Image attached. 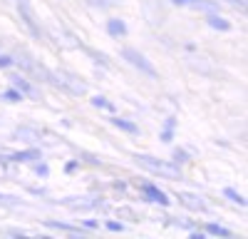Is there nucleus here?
<instances>
[{"label":"nucleus","instance_id":"f257e3e1","mask_svg":"<svg viewBox=\"0 0 248 239\" xmlns=\"http://www.w3.org/2000/svg\"><path fill=\"white\" fill-rule=\"evenodd\" d=\"M134 159L141 165V167H147L152 172H161V174H167V177H179L181 179V165L176 162H167V159H156L152 154H134Z\"/></svg>","mask_w":248,"mask_h":239},{"label":"nucleus","instance_id":"f03ea898","mask_svg":"<svg viewBox=\"0 0 248 239\" xmlns=\"http://www.w3.org/2000/svg\"><path fill=\"white\" fill-rule=\"evenodd\" d=\"M15 8H17V15H20V20H23V25H25V30L30 33V37H35V40H43V28H40V23H37V17H35V10H32V5H30V0H15Z\"/></svg>","mask_w":248,"mask_h":239},{"label":"nucleus","instance_id":"7ed1b4c3","mask_svg":"<svg viewBox=\"0 0 248 239\" xmlns=\"http://www.w3.org/2000/svg\"><path fill=\"white\" fill-rule=\"evenodd\" d=\"M122 60H127V63H129L134 70H139L141 75H147L149 80H159L156 68H154V65H152L139 50H134V48H122Z\"/></svg>","mask_w":248,"mask_h":239},{"label":"nucleus","instance_id":"20e7f679","mask_svg":"<svg viewBox=\"0 0 248 239\" xmlns=\"http://www.w3.org/2000/svg\"><path fill=\"white\" fill-rule=\"evenodd\" d=\"M139 192L144 194V199H147V202H154V205H161V207H169V205H171L169 194L164 192L161 187H156L154 182H139Z\"/></svg>","mask_w":248,"mask_h":239},{"label":"nucleus","instance_id":"39448f33","mask_svg":"<svg viewBox=\"0 0 248 239\" xmlns=\"http://www.w3.org/2000/svg\"><path fill=\"white\" fill-rule=\"evenodd\" d=\"M5 159H8V162H15V165L37 162V159H43V150H40V147H25V150H17V152L5 154Z\"/></svg>","mask_w":248,"mask_h":239},{"label":"nucleus","instance_id":"423d86ee","mask_svg":"<svg viewBox=\"0 0 248 239\" xmlns=\"http://www.w3.org/2000/svg\"><path fill=\"white\" fill-rule=\"evenodd\" d=\"M10 85H13L15 90H20L25 97H35V95H37V90H35V85H32V80H30L28 75H23V72L13 75V77H10Z\"/></svg>","mask_w":248,"mask_h":239},{"label":"nucleus","instance_id":"0eeeda50","mask_svg":"<svg viewBox=\"0 0 248 239\" xmlns=\"http://www.w3.org/2000/svg\"><path fill=\"white\" fill-rule=\"evenodd\" d=\"M206 25L218 30V33H231V20H226L221 13H206Z\"/></svg>","mask_w":248,"mask_h":239},{"label":"nucleus","instance_id":"6e6552de","mask_svg":"<svg viewBox=\"0 0 248 239\" xmlns=\"http://www.w3.org/2000/svg\"><path fill=\"white\" fill-rule=\"evenodd\" d=\"M179 202L184 205V207H189V209H194V212H206V202L199 197V194H191V192H181L179 194Z\"/></svg>","mask_w":248,"mask_h":239},{"label":"nucleus","instance_id":"1a4fd4ad","mask_svg":"<svg viewBox=\"0 0 248 239\" xmlns=\"http://www.w3.org/2000/svg\"><path fill=\"white\" fill-rule=\"evenodd\" d=\"M107 33H109L112 37H127L129 28H127V23H124L122 17H109V20H107Z\"/></svg>","mask_w":248,"mask_h":239},{"label":"nucleus","instance_id":"9d476101","mask_svg":"<svg viewBox=\"0 0 248 239\" xmlns=\"http://www.w3.org/2000/svg\"><path fill=\"white\" fill-rule=\"evenodd\" d=\"M174 130H176V117H167V120H164L161 132H159V139H161V142H167V145H171L174 137H176Z\"/></svg>","mask_w":248,"mask_h":239},{"label":"nucleus","instance_id":"9b49d317","mask_svg":"<svg viewBox=\"0 0 248 239\" xmlns=\"http://www.w3.org/2000/svg\"><path fill=\"white\" fill-rule=\"evenodd\" d=\"M109 122H112L117 130L127 132V135H139V127L132 122V120H124V117H119V115H112V117H109Z\"/></svg>","mask_w":248,"mask_h":239},{"label":"nucleus","instance_id":"f8f14e48","mask_svg":"<svg viewBox=\"0 0 248 239\" xmlns=\"http://www.w3.org/2000/svg\"><path fill=\"white\" fill-rule=\"evenodd\" d=\"M77 159L82 165H90V167H94V170H102L105 167V162H102V159L94 154V152H87V150H79L77 152Z\"/></svg>","mask_w":248,"mask_h":239},{"label":"nucleus","instance_id":"ddd939ff","mask_svg":"<svg viewBox=\"0 0 248 239\" xmlns=\"http://www.w3.org/2000/svg\"><path fill=\"white\" fill-rule=\"evenodd\" d=\"M203 232L211 234V237H221V239H231V237H233L231 229H226L223 224H216V222H209V224L203 227Z\"/></svg>","mask_w":248,"mask_h":239},{"label":"nucleus","instance_id":"4468645a","mask_svg":"<svg viewBox=\"0 0 248 239\" xmlns=\"http://www.w3.org/2000/svg\"><path fill=\"white\" fill-rule=\"evenodd\" d=\"M77 45H79L82 50H85V52L94 60V63H97V65H102L105 70H109V68H112V63L107 60V55H105V52H97V50H92V48H87V45H82V43H77Z\"/></svg>","mask_w":248,"mask_h":239},{"label":"nucleus","instance_id":"2eb2a0df","mask_svg":"<svg viewBox=\"0 0 248 239\" xmlns=\"http://www.w3.org/2000/svg\"><path fill=\"white\" fill-rule=\"evenodd\" d=\"M189 8L201 10V13H221V5L216 3V0H194Z\"/></svg>","mask_w":248,"mask_h":239},{"label":"nucleus","instance_id":"dca6fc26","mask_svg":"<svg viewBox=\"0 0 248 239\" xmlns=\"http://www.w3.org/2000/svg\"><path fill=\"white\" fill-rule=\"evenodd\" d=\"M0 100H5V102H10V105H17V102H23V100H25V95L20 92V90H15V87L10 85L8 90H3V92H0Z\"/></svg>","mask_w":248,"mask_h":239},{"label":"nucleus","instance_id":"f3484780","mask_svg":"<svg viewBox=\"0 0 248 239\" xmlns=\"http://www.w3.org/2000/svg\"><path fill=\"white\" fill-rule=\"evenodd\" d=\"M90 102H92V107H97V110H107V112H114V110H117V107L109 102V100L105 97V95H92Z\"/></svg>","mask_w":248,"mask_h":239},{"label":"nucleus","instance_id":"a211bd4d","mask_svg":"<svg viewBox=\"0 0 248 239\" xmlns=\"http://www.w3.org/2000/svg\"><path fill=\"white\" fill-rule=\"evenodd\" d=\"M223 197L229 199V202L238 205V207H246V197H243L238 189H233V187H226V189H223Z\"/></svg>","mask_w":248,"mask_h":239},{"label":"nucleus","instance_id":"6ab92c4d","mask_svg":"<svg viewBox=\"0 0 248 239\" xmlns=\"http://www.w3.org/2000/svg\"><path fill=\"white\" fill-rule=\"evenodd\" d=\"M171 162H176V165H189V162H191V154L186 152L184 147H174V152H171Z\"/></svg>","mask_w":248,"mask_h":239},{"label":"nucleus","instance_id":"aec40b11","mask_svg":"<svg viewBox=\"0 0 248 239\" xmlns=\"http://www.w3.org/2000/svg\"><path fill=\"white\" fill-rule=\"evenodd\" d=\"M47 227L60 229V232H70V234H82V227H72V224H65V222H55V219H47Z\"/></svg>","mask_w":248,"mask_h":239},{"label":"nucleus","instance_id":"412c9836","mask_svg":"<svg viewBox=\"0 0 248 239\" xmlns=\"http://www.w3.org/2000/svg\"><path fill=\"white\" fill-rule=\"evenodd\" d=\"M0 207L15 209V207H20V199H17V197H10V194H3V192H0Z\"/></svg>","mask_w":248,"mask_h":239},{"label":"nucleus","instance_id":"4be33fe9","mask_svg":"<svg viewBox=\"0 0 248 239\" xmlns=\"http://www.w3.org/2000/svg\"><path fill=\"white\" fill-rule=\"evenodd\" d=\"M15 65V57L8 52H0V70H10Z\"/></svg>","mask_w":248,"mask_h":239},{"label":"nucleus","instance_id":"5701e85b","mask_svg":"<svg viewBox=\"0 0 248 239\" xmlns=\"http://www.w3.org/2000/svg\"><path fill=\"white\" fill-rule=\"evenodd\" d=\"M15 137H32V139H37L40 132L37 130H30V127H17L15 130Z\"/></svg>","mask_w":248,"mask_h":239},{"label":"nucleus","instance_id":"b1692460","mask_svg":"<svg viewBox=\"0 0 248 239\" xmlns=\"http://www.w3.org/2000/svg\"><path fill=\"white\" fill-rule=\"evenodd\" d=\"M35 174H37V177H43V179H47V177H50V167H47L45 162H40V159H37V162H35Z\"/></svg>","mask_w":248,"mask_h":239},{"label":"nucleus","instance_id":"393cba45","mask_svg":"<svg viewBox=\"0 0 248 239\" xmlns=\"http://www.w3.org/2000/svg\"><path fill=\"white\" fill-rule=\"evenodd\" d=\"M105 229H109V232H124V224L117 222V219H107V222H105Z\"/></svg>","mask_w":248,"mask_h":239},{"label":"nucleus","instance_id":"a878e982","mask_svg":"<svg viewBox=\"0 0 248 239\" xmlns=\"http://www.w3.org/2000/svg\"><path fill=\"white\" fill-rule=\"evenodd\" d=\"M79 167H82L79 159H70V162H65V172H67V174H75Z\"/></svg>","mask_w":248,"mask_h":239},{"label":"nucleus","instance_id":"bb28decb","mask_svg":"<svg viewBox=\"0 0 248 239\" xmlns=\"http://www.w3.org/2000/svg\"><path fill=\"white\" fill-rule=\"evenodd\" d=\"M82 227H85L87 232H92V229H99V222L97 219H82Z\"/></svg>","mask_w":248,"mask_h":239},{"label":"nucleus","instance_id":"cd10ccee","mask_svg":"<svg viewBox=\"0 0 248 239\" xmlns=\"http://www.w3.org/2000/svg\"><path fill=\"white\" fill-rule=\"evenodd\" d=\"M119 217H129L132 222H139V217H137V214H134L129 207H122V209H119Z\"/></svg>","mask_w":248,"mask_h":239},{"label":"nucleus","instance_id":"c85d7f7f","mask_svg":"<svg viewBox=\"0 0 248 239\" xmlns=\"http://www.w3.org/2000/svg\"><path fill=\"white\" fill-rule=\"evenodd\" d=\"M28 192H30V194H35V197H47V189H40V187H30Z\"/></svg>","mask_w":248,"mask_h":239},{"label":"nucleus","instance_id":"c756f323","mask_svg":"<svg viewBox=\"0 0 248 239\" xmlns=\"http://www.w3.org/2000/svg\"><path fill=\"white\" fill-rule=\"evenodd\" d=\"M112 187L117 192H127V182H122V179H119V182H112Z\"/></svg>","mask_w":248,"mask_h":239},{"label":"nucleus","instance_id":"7c9ffc66","mask_svg":"<svg viewBox=\"0 0 248 239\" xmlns=\"http://www.w3.org/2000/svg\"><path fill=\"white\" fill-rule=\"evenodd\" d=\"M171 3H174V5H191L194 0H171Z\"/></svg>","mask_w":248,"mask_h":239},{"label":"nucleus","instance_id":"2f4dec72","mask_svg":"<svg viewBox=\"0 0 248 239\" xmlns=\"http://www.w3.org/2000/svg\"><path fill=\"white\" fill-rule=\"evenodd\" d=\"M191 239H206V232H191Z\"/></svg>","mask_w":248,"mask_h":239},{"label":"nucleus","instance_id":"473e14b6","mask_svg":"<svg viewBox=\"0 0 248 239\" xmlns=\"http://www.w3.org/2000/svg\"><path fill=\"white\" fill-rule=\"evenodd\" d=\"M226 3H231V5H236V8H243V0H226Z\"/></svg>","mask_w":248,"mask_h":239},{"label":"nucleus","instance_id":"72a5a7b5","mask_svg":"<svg viewBox=\"0 0 248 239\" xmlns=\"http://www.w3.org/2000/svg\"><path fill=\"white\" fill-rule=\"evenodd\" d=\"M8 234H13V237H25V232H20V229H10Z\"/></svg>","mask_w":248,"mask_h":239},{"label":"nucleus","instance_id":"f704fd0d","mask_svg":"<svg viewBox=\"0 0 248 239\" xmlns=\"http://www.w3.org/2000/svg\"><path fill=\"white\" fill-rule=\"evenodd\" d=\"M0 165H8V159H5L3 154H0Z\"/></svg>","mask_w":248,"mask_h":239}]
</instances>
